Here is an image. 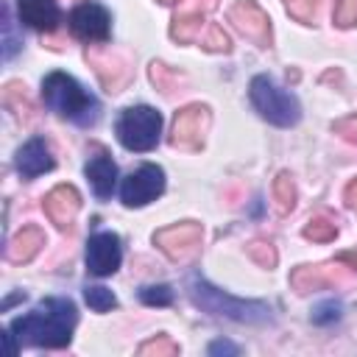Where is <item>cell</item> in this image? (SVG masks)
Returning a JSON list of instances; mask_svg holds the SVG:
<instances>
[{
  "mask_svg": "<svg viewBox=\"0 0 357 357\" xmlns=\"http://www.w3.org/2000/svg\"><path fill=\"white\" fill-rule=\"evenodd\" d=\"M78 321L75 304L70 298H45L33 312L11 321V332L22 346L64 349L73 340V326Z\"/></svg>",
  "mask_w": 357,
  "mask_h": 357,
  "instance_id": "6da1fadb",
  "label": "cell"
},
{
  "mask_svg": "<svg viewBox=\"0 0 357 357\" xmlns=\"http://www.w3.org/2000/svg\"><path fill=\"white\" fill-rule=\"evenodd\" d=\"M42 98L50 112L73 120L75 126H95L100 117V103L67 73H50L42 81Z\"/></svg>",
  "mask_w": 357,
  "mask_h": 357,
  "instance_id": "7a4b0ae2",
  "label": "cell"
},
{
  "mask_svg": "<svg viewBox=\"0 0 357 357\" xmlns=\"http://www.w3.org/2000/svg\"><path fill=\"white\" fill-rule=\"evenodd\" d=\"M187 293L192 298L195 307H201L209 315L218 318H229V321H240V324H265L271 321V307L265 301H245V298H234L223 290H218L215 284H209L206 279H190Z\"/></svg>",
  "mask_w": 357,
  "mask_h": 357,
  "instance_id": "3957f363",
  "label": "cell"
},
{
  "mask_svg": "<svg viewBox=\"0 0 357 357\" xmlns=\"http://www.w3.org/2000/svg\"><path fill=\"white\" fill-rule=\"evenodd\" d=\"M248 95H251L254 109H257L268 123H273V126H279V128L296 126V123L301 120V106H298V100H296L287 89L276 86L268 75H254V78H251V86H248Z\"/></svg>",
  "mask_w": 357,
  "mask_h": 357,
  "instance_id": "277c9868",
  "label": "cell"
},
{
  "mask_svg": "<svg viewBox=\"0 0 357 357\" xmlns=\"http://www.w3.org/2000/svg\"><path fill=\"white\" fill-rule=\"evenodd\" d=\"M162 134V114L151 106H131L117 120V139L128 151H151Z\"/></svg>",
  "mask_w": 357,
  "mask_h": 357,
  "instance_id": "5b68a950",
  "label": "cell"
},
{
  "mask_svg": "<svg viewBox=\"0 0 357 357\" xmlns=\"http://www.w3.org/2000/svg\"><path fill=\"white\" fill-rule=\"evenodd\" d=\"M201 240H204V229L195 220H181V223L153 231V245L173 262L195 259V254L201 251Z\"/></svg>",
  "mask_w": 357,
  "mask_h": 357,
  "instance_id": "8992f818",
  "label": "cell"
},
{
  "mask_svg": "<svg viewBox=\"0 0 357 357\" xmlns=\"http://www.w3.org/2000/svg\"><path fill=\"white\" fill-rule=\"evenodd\" d=\"M209 123H212V114L204 103H190L178 109L173 117V128H170V145L181 151H198L206 139Z\"/></svg>",
  "mask_w": 357,
  "mask_h": 357,
  "instance_id": "52a82bcc",
  "label": "cell"
},
{
  "mask_svg": "<svg viewBox=\"0 0 357 357\" xmlns=\"http://www.w3.org/2000/svg\"><path fill=\"white\" fill-rule=\"evenodd\" d=\"M346 284H351V273L340 268L337 259L318 262V265H298L290 271V287L298 296H307L324 287H346Z\"/></svg>",
  "mask_w": 357,
  "mask_h": 357,
  "instance_id": "ba28073f",
  "label": "cell"
},
{
  "mask_svg": "<svg viewBox=\"0 0 357 357\" xmlns=\"http://www.w3.org/2000/svg\"><path fill=\"white\" fill-rule=\"evenodd\" d=\"M229 22H231L245 39H251L257 47H271V42H273L271 17H268L254 0H234L231 8H229Z\"/></svg>",
  "mask_w": 357,
  "mask_h": 357,
  "instance_id": "9c48e42d",
  "label": "cell"
},
{
  "mask_svg": "<svg viewBox=\"0 0 357 357\" xmlns=\"http://www.w3.org/2000/svg\"><path fill=\"white\" fill-rule=\"evenodd\" d=\"M165 190V170L159 165H142L123 178L120 195L126 206H145Z\"/></svg>",
  "mask_w": 357,
  "mask_h": 357,
  "instance_id": "30bf717a",
  "label": "cell"
},
{
  "mask_svg": "<svg viewBox=\"0 0 357 357\" xmlns=\"http://www.w3.org/2000/svg\"><path fill=\"white\" fill-rule=\"evenodd\" d=\"M218 8V0H190L187 6H181L173 14V25H170V36L178 42H201V31L209 25L206 14Z\"/></svg>",
  "mask_w": 357,
  "mask_h": 357,
  "instance_id": "8fae6325",
  "label": "cell"
},
{
  "mask_svg": "<svg viewBox=\"0 0 357 357\" xmlns=\"http://www.w3.org/2000/svg\"><path fill=\"white\" fill-rule=\"evenodd\" d=\"M123 259V248H120V237L114 231H98L89 237L86 243V268L95 276H109L120 268Z\"/></svg>",
  "mask_w": 357,
  "mask_h": 357,
  "instance_id": "7c38bea8",
  "label": "cell"
},
{
  "mask_svg": "<svg viewBox=\"0 0 357 357\" xmlns=\"http://www.w3.org/2000/svg\"><path fill=\"white\" fill-rule=\"evenodd\" d=\"M109 22V11L100 3H81L70 14V31L84 42H106Z\"/></svg>",
  "mask_w": 357,
  "mask_h": 357,
  "instance_id": "4fadbf2b",
  "label": "cell"
},
{
  "mask_svg": "<svg viewBox=\"0 0 357 357\" xmlns=\"http://www.w3.org/2000/svg\"><path fill=\"white\" fill-rule=\"evenodd\" d=\"M42 209L50 218V223H56V229L64 231V229L73 226V220H75V215L81 209V192L73 184H59L45 195Z\"/></svg>",
  "mask_w": 357,
  "mask_h": 357,
  "instance_id": "5bb4252c",
  "label": "cell"
},
{
  "mask_svg": "<svg viewBox=\"0 0 357 357\" xmlns=\"http://www.w3.org/2000/svg\"><path fill=\"white\" fill-rule=\"evenodd\" d=\"M84 173H86V178H89V184H92L98 198H109L112 195L114 181H117V165L112 162V156L103 148H98V153L89 156Z\"/></svg>",
  "mask_w": 357,
  "mask_h": 357,
  "instance_id": "9a60e30c",
  "label": "cell"
},
{
  "mask_svg": "<svg viewBox=\"0 0 357 357\" xmlns=\"http://www.w3.org/2000/svg\"><path fill=\"white\" fill-rule=\"evenodd\" d=\"M20 20L33 31H53L59 25V6L56 0H17Z\"/></svg>",
  "mask_w": 357,
  "mask_h": 357,
  "instance_id": "2e32d148",
  "label": "cell"
},
{
  "mask_svg": "<svg viewBox=\"0 0 357 357\" xmlns=\"http://www.w3.org/2000/svg\"><path fill=\"white\" fill-rule=\"evenodd\" d=\"M45 245V231L39 226H22L6 245V257L8 262L14 265H22V262H31Z\"/></svg>",
  "mask_w": 357,
  "mask_h": 357,
  "instance_id": "e0dca14e",
  "label": "cell"
},
{
  "mask_svg": "<svg viewBox=\"0 0 357 357\" xmlns=\"http://www.w3.org/2000/svg\"><path fill=\"white\" fill-rule=\"evenodd\" d=\"M50 167H53V156H50L45 139L33 137V139H28V142L17 151V170H20L25 178H33V176H39V173H47Z\"/></svg>",
  "mask_w": 357,
  "mask_h": 357,
  "instance_id": "ac0fdd59",
  "label": "cell"
},
{
  "mask_svg": "<svg viewBox=\"0 0 357 357\" xmlns=\"http://www.w3.org/2000/svg\"><path fill=\"white\" fill-rule=\"evenodd\" d=\"M271 192H273V204H276L279 215L293 212V206H296V184H293V176L287 170L276 173L273 184H271Z\"/></svg>",
  "mask_w": 357,
  "mask_h": 357,
  "instance_id": "d6986e66",
  "label": "cell"
},
{
  "mask_svg": "<svg viewBox=\"0 0 357 357\" xmlns=\"http://www.w3.org/2000/svg\"><path fill=\"white\" fill-rule=\"evenodd\" d=\"M307 240L312 243H332L337 237V220L329 218V215H312L307 223H304V231H301Z\"/></svg>",
  "mask_w": 357,
  "mask_h": 357,
  "instance_id": "ffe728a7",
  "label": "cell"
},
{
  "mask_svg": "<svg viewBox=\"0 0 357 357\" xmlns=\"http://www.w3.org/2000/svg\"><path fill=\"white\" fill-rule=\"evenodd\" d=\"M151 81L156 84V89H162L165 95H173V92H181L178 86L184 84V75L170 70L167 64L162 61H151Z\"/></svg>",
  "mask_w": 357,
  "mask_h": 357,
  "instance_id": "44dd1931",
  "label": "cell"
},
{
  "mask_svg": "<svg viewBox=\"0 0 357 357\" xmlns=\"http://www.w3.org/2000/svg\"><path fill=\"white\" fill-rule=\"evenodd\" d=\"M139 357H176L178 354V343L170 340L167 335H156L151 340H145L139 349H137Z\"/></svg>",
  "mask_w": 357,
  "mask_h": 357,
  "instance_id": "7402d4cb",
  "label": "cell"
},
{
  "mask_svg": "<svg viewBox=\"0 0 357 357\" xmlns=\"http://www.w3.org/2000/svg\"><path fill=\"white\" fill-rule=\"evenodd\" d=\"M201 47L215 50V53H229V50H231V42H229V36H226V31H223L220 25L209 22V25H206V33L201 36Z\"/></svg>",
  "mask_w": 357,
  "mask_h": 357,
  "instance_id": "603a6c76",
  "label": "cell"
},
{
  "mask_svg": "<svg viewBox=\"0 0 357 357\" xmlns=\"http://www.w3.org/2000/svg\"><path fill=\"white\" fill-rule=\"evenodd\" d=\"M287 14L296 20V22H304V25H312L315 20V11H318V0H282Z\"/></svg>",
  "mask_w": 357,
  "mask_h": 357,
  "instance_id": "cb8c5ba5",
  "label": "cell"
},
{
  "mask_svg": "<svg viewBox=\"0 0 357 357\" xmlns=\"http://www.w3.org/2000/svg\"><path fill=\"white\" fill-rule=\"evenodd\" d=\"M245 251H248V257H251L259 268H268V271H271V268L276 265V248H273L271 243H265V240H251Z\"/></svg>",
  "mask_w": 357,
  "mask_h": 357,
  "instance_id": "d4e9b609",
  "label": "cell"
},
{
  "mask_svg": "<svg viewBox=\"0 0 357 357\" xmlns=\"http://www.w3.org/2000/svg\"><path fill=\"white\" fill-rule=\"evenodd\" d=\"M84 296H86V304L95 312H106V310H114L117 307V298H114V293L109 287H86Z\"/></svg>",
  "mask_w": 357,
  "mask_h": 357,
  "instance_id": "484cf974",
  "label": "cell"
},
{
  "mask_svg": "<svg viewBox=\"0 0 357 357\" xmlns=\"http://www.w3.org/2000/svg\"><path fill=\"white\" fill-rule=\"evenodd\" d=\"M139 301L151 307H167L173 301V290L167 284H148L139 290Z\"/></svg>",
  "mask_w": 357,
  "mask_h": 357,
  "instance_id": "4316f807",
  "label": "cell"
},
{
  "mask_svg": "<svg viewBox=\"0 0 357 357\" xmlns=\"http://www.w3.org/2000/svg\"><path fill=\"white\" fill-rule=\"evenodd\" d=\"M20 45H22V39H17V33H14V22H11L8 6H3V59H11L20 50Z\"/></svg>",
  "mask_w": 357,
  "mask_h": 357,
  "instance_id": "83f0119b",
  "label": "cell"
},
{
  "mask_svg": "<svg viewBox=\"0 0 357 357\" xmlns=\"http://www.w3.org/2000/svg\"><path fill=\"white\" fill-rule=\"evenodd\" d=\"M332 20H335L337 28L357 25V0H337L335 3V11H332Z\"/></svg>",
  "mask_w": 357,
  "mask_h": 357,
  "instance_id": "f1b7e54d",
  "label": "cell"
},
{
  "mask_svg": "<svg viewBox=\"0 0 357 357\" xmlns=\"http://www.w3.org/2000/svg\"><path fill=\"white\" fill-rule=\"evenodd\" d=\"M332 131H335L337 137H343L346 142H351V145H357V114H349V117H343V120H337V123L332 126Z\"/></svg>",
  "mask_w": 357,
  "mask_h": 357,
  "instance_id": "f546056e",
  "label": "cell"
},
{
  "mask_svg": "<svg viewBox=\"0 0 357 357\" xmlns=\"http://www.w3.org/2000/svg\"><path fill=\"white\" fill-rule=\"evenodd\" d=\"M340 318V304L337 301H326V304H321L315 312H312V321L315 324H332V321H337Z\"/></svg>",
  "mask_w": 357,
  "mask_h": 357,
  "instance_id": "4dcf8cb0",
  "label": "cell"
},
{
  "mask_svg": "<svg viewBox=\"0 0 357 357\" xmlns=\"http://www.w3.org/2000/svg\"><path fill=\"white\" fill-rule=\"evenodd\" d=\"M343 201H346V206H349L351 212H357V178H351V181L346 184V190H343Z\"/></svg>",
  "mask_w": 357,
  "mask_h": 357,
  "instance_id": "1f68e13d",
  "label": "cell"
},
{
  "mask_svg": "<svg viewBox=\"0 0 357 357\" xmlns=\"http://www.w3.org/2000/svg\"><path fill=\"white\" fill-rule=\"evenodd\" d=\"M209 354H240V349L234 343H229V340H215L209 346Z\"/></svg>",
  "mask_w": 357,
  "mask_h": 357,
  "instance_id": "d6a6232c",
  "label": "cell"
},
{
  "mask_svg": "<svg viewBox=\"0 0 357 357\" xmlns=\"http://www.w3.org/2000/svg\"><path fill=\"white\" fill-rule=\"evenodd\" d=\"M340 265H349L354 273H357V248H349V251H340L337 257H335Z\"/></svg>",
  "mask_w": 357,
  "mask_h": 357,
  "instance_id": "836d02e7",
  "label": "cell"
},
{
  "mask_svg": "<svg viewBox=\"0 0 357 357\" xmlns=\"http://www.w3.org/2000/svg\"><path fill=\"white\" fill-rule=\"evenodd\" d=\"M162 6H173V3H181V0H159Z\"/></svg>",
  "mask_w": 357,
  "mask_h": 357,
  "instance_id": "e575fe53",
  "label": "cell"
}]
</instances>
